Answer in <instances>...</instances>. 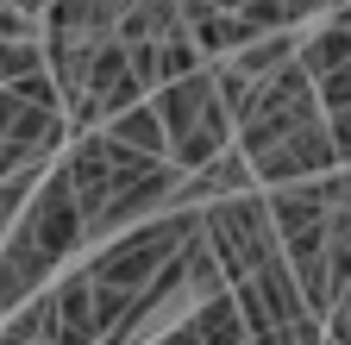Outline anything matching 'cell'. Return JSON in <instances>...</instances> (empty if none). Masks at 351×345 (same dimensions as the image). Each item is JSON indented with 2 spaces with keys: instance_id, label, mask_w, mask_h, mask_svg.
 <instances>
[{
  "instance_id": "7c38bea8",
  "label": "cell",
  "mask_w": 351,
  "mask_h": 345,
  "mask_svg": "<svg viewBox=\"0 0 351 345\" xmlns=\"http://www.w3.org/2000/svg\"><path fill=\"white\" fill-rule=\"evenodd\" d=\"M326 345H351V301L326 314Z\"/></svg>"
},
{
  "instance_id": "8fae6325",
  "label": "cell",
  "mask_w": 351,
  "mask_h": 345,
  "mask_svg": "<svg viewBox=\"0 0 351 345\" xmlns=\"http://www.w3.org/2000/svg\"><path fill=\"white\" fill-rule=\"evenodd\" d=\"M326 132H332V151H339V163L351 169V113H332V119H326Z\"/></svg>"
},
{
  "instance_id": "52a82bcc",
  "label": "cell",
  "mask_w": 351,
  "mask_h": 345,
  "mask_svg": "<svg viewBox=\"0 0 351 345\" xmlns=\"http://www.w3.org/2000/svg\"><path fill=\"white\" fill-rule=\"evenodd\" d=\"M195 333H201V345H251L245 314H239V301H232V295L201 301V308H195Z\"/></svg>"
},
{
  "instance_id": "2e32d148",
  "label": "cell",
  "mask_w": 351,
  "mask_h": 345,
  "mask_svg": "<svg viewBox=\"0 0 351 345\" xmlns=\"http://www.w3.org/2000/svg\"><path fill=\"white\" fill-rule=\"evenodd\" d=\"M0 320H7V308H0Z\"/></svg>"
},
{
  "instance_id": "277c9868",
  "label": "cell",
  "mask_w": 351,
  "mask_h": 345,
  "mask_svg": "<svg viewBox=\"0 0 351 345\" xmlns=\"http://www.w3.org/2000/svg\"><path fill=\"white\" fill-rule=\"evenodd\" d=\"M201 233H207V245H213V257H219V270H226L232 289L282 257V239H276V220H270V201L263 195H239V201L207 207Z\"/></svg>"
},
{
  "instance_id": "8992f818",
  "label": "cell",
  "mask_w": 351,
  "mask_h": 345,
  "mask_svg": "<svg viewBox=\"0 0 351 345\" xmlns=\"http://www.w3.org/2000/svg\"><path fill=\"white\" fill-rule=\"evenodd\" d=\"M101 132H107L113 145H125V151H138V157H163V163H169V139H163V119H157L151 101L132 107V113H119L113 126H101Z\"/></svg>"
},
{
  "instance_id": "7a4b0ae2",
  "label": "cell",
  "mask_w": 351,
  "mask_h": 345,
  "mask_svg": "<svg viewBox=\"0 0 351 345\" xmlns=\"http://www.w3.org/2000/svg\"><path fill=\"white\" fill-rule=\"evenodd\" d=\"M157 119H163V139H169V163L182 169V176H201L207 163H219L232 145H239V126L226 113V101H219V82L213 69L176 82V88H163L157 101Z\"/></svg>"
},
{
  "instance_id": "4fadbf2b",
  "label": "cell",
  "mask_w": 351,
  "mask_h": 345,
  "mask_svg": "<svg viewBox=\"0 0 351 345\" xmlns=\"http://www.w3.org/2000/svg\"><path fill=\"white\" fill-rule=\"evenodd\" d=\"M151 345H201V333H195V314H189L182 326H169V333H157Z\"/></svg>"
},
{
  "instance_id": "5b68a950",
  "label": "cell",
  "mask_w": 351,
  "mask_h": 345,
  "mask_svg": "<svg viewBox=\"0 0 351 345\" xmlns=\"http://www.w3.org/2000/svg\"><path fill=\"white\" fill-rule=\"evenodd\" d=\"M107 320H101V301L88 270H69L51 283V345H101Z\"/></svg>"
},
{
  "instance_id": "30bf717a",
  "label": "cell",
  "mask_w": 351,
  "mask_h": 345,
  "mask_svg": "<svg viewBox=\"0 0 351 345\" xmlns=\"http://www.w3.org/2000/svg\"><path fill=\"white\" fill-rule=\"evenodd\" d=\"M314 95H320V113H326V119H332V113H351V63H345L339 75H326Z\"/></svg>"
},
{
  "instance_id": "9a60e30c",
  "label": "cell",
  "mask_w": 351,
  "mask_h": 345,
  "mask_svg": "<svg viewBox=\"0 0 351 345\" xmlns=\"http://www.w3.org/2000/svg\"><path fill=\"white\" fill-rule=\"evenodd\" d=\"M345 301H351V283H345V295H339V308H345Z\"/></svg>"
},
{
  "instance_id": "9c48e42d",
  "label": "cell",
  "mask_w": 351,
  "mask_h": 345,
  "mask_svg": "<svg viewBox=\"0 0 351 345\" xmlns=\"http://www.w3.org/2000/svg\"><path fill=\"white\" fill-rule=\"evenodd\" d=\"M326 270H332V308H339V295L351 283V207H339L326 220Z\"/></svg>"
},
{
  "instance_id": "ba28073f",
  "label": "cell",
  "mask_w": 351,
  "mask_h": 345,
  "mask_svg": "<svg viewBox=\"0 0 351 345\" xmlns=\"http://www.w3.org/2000/svg\"><path fill=\"white\" fill-rule=\"evenodd\" d=\"M0 345H51V289L0 320Z\"/></svg>"
},
{
  "instance_id": "3957f363",
  "label": "cell",
  "mask_w": 351,
  "mask_h": 345,
  "mask_svg": "<svg viewBox=\"0 0 351 345\" xmlns=\"http://www.w3.org/2000/svg\"><path fill=\"white\" fill-rule=\"evenodd\" d=\"M320 119L326 113H320V95H314V82H307V69L289 63L282 75H270L251 95V107L239 119V151H245V163H257V157H270L276 145L301 139L307 126H320Z\"/></svg>"
},
{
  "instance_id": "6da1fadb",
  "label": "cell",
  "mask_w": 351,
  "mask_h": 345,
  "mask_svg": "<svg viewBox=\"0 0 351 345\" xmlns=\"http://www.w3.org/2000/svg\"><path fill=\"white\" fill-rule=\"evenodd\" d=\"M82 245H88V220H82L75 182L63 176V163H51L38 195H32V207L19 213V226L0 245V308L19 314L25 301H38L44 283L57 276V264L75 257Z\"/></svg>"
},
{
  "instance_id": "5bb4252c",
  "label": "cell",
  "mask_w": 351,
  "mask_h": 345,
  "mask_svg": "<svg viewBox=\"0 0 351 345\" xmlns=\"http://www.w3.org/2000/svg\"><path fill=\"white\" fill-rule=\"evenodd\" d=\"M339 195H345V207H351V169H339Z\"/></svg>"
}]
</instances>
